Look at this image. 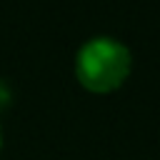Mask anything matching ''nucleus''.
Wrapping results in <instances>:
<instances>
[{
  "label": "nucleus",
  "instance_id": "nucleus-1",
  "mask_svg": "<svg viewBox=\"0 0 160 160\" xmlns=\"http://www.w3.org/2000/svg\"><path fill=\"white\" fill-rule=\"evenodd\" d=\"M132 70V52L110 35L85 40L75 55V78L90 92L118 90Z\"/></svg>",
  "mask_w": 160,
  "mask_h": 160
},
{
  "label": "nucleus",
  "instance_id": "nucleus-3",
  "mask_svg": "<svg viewBox=\"0 0 160 160\" xmlns=\"http://www.w3.org/2000/svg\"><path fill=\"white\" fill-rule=\"evenodd\" d=\"M0 150H2V128H0Z\"/></svg>",
  "mask_w": 160,
  "mask_h": 160
},
{
  "label": "nucleus",
  "instance_id": "nucleus-2",
  "mask_svg": "<svg viewBox=\"0 0 160 160\" xmlns=\"http://www.w3.org/2000/svg\"><path fill=\"white\" fill-rule=\"evenodd\" d=\"M10 98H12V92H10V85H8L2 78H0V110H2V108L10 102Z\"/></svg>",
  "mask_w": 160,
  "mask_h": 160
}]
</instances>
